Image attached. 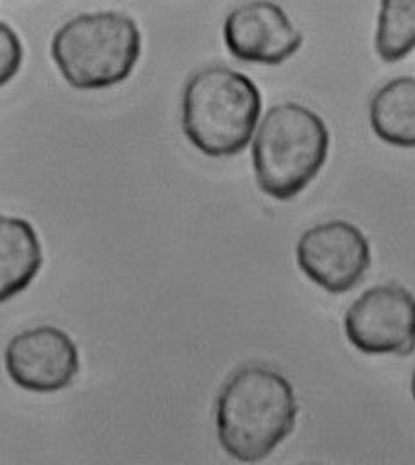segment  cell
<instances>
[{
  "label": "cell",
  "mask_w": 415,
  "mask_h": 465,
  "mask_svg": "<svg viewBox=\"0 0 415 465\" xmlns=\"http://www.w3.org/2000/svg\"><path fill=\"white\" fill-rule=\"evenodd\" d=\"M296 419L294 387L283 374L263 365L238 369L217 398L219 442L243 464L267 459L294 431Z\"/></svg>",
  "instance_id": "6da1fadb"
},
{
  "label": "cell",
  "mask_w": 415,
  "mask_h": 465,
  "mask_svg": "<svg viewBox=\"0 0 415 465\" xmlns=\"http://www.w3.org/2000/svg\"><path fill=\"white\" fill-rule=\"evenodd\" d=\"M0 49H2V84H5L20 68L24 59V49L16 33L7 25H0Z\"/></svg>",
  "instance_id": "7c38bea8"
},
{
  "label": "cell",
  "mask_w": 415,
  "mask_h": 465,
  "mask_svg": "<svg viewBox=\"0 0 415 465\" xmlns=\"http://www.w3.org/2000/svg\"><path fill=\"white\" fill-rule=\"evenodd\" d=\"M224 42L240 61L280 64L301 49L302 35L278 4L252 0L228 15Z\"/></svg>",
  "instance_id": "ba28073f"
},
{
  "label": "cell",
  "mask_w": 415,
  "mask_h": 465,
  "mask_svg": "<svg viewBox=\"0 0 415 465\" xmlns=\"http://www.w3.org/2000/svg\"><path fill=\"white\" fill-rule=\"evenodd\" d=\"M348 341L365 354L409 356L415 351V295L401 285L363 292L344 317Z\"/></svg>",
  "instance_id": "5b68a950"
},
{
  "label": "cell",
  "mask_w": 415,
  "mask_h": 465,
  "mask_svg": "<svg viewBox=\"0 0 415 465\" xmlns=\"http://www.w3.org/2000/svg\"><path fill=\"white\" fill-rule=\"evenodd\" d=\"M4 361L20 389L40 394L70 387L81 369L75 344L54 326H38L11 339Z\"/></svg>",
  "instance_id": "52a82bcc"
},
{
  "label": "cell",
  "mask_w": 415,
  "mask_h": 465,
  "mask_svg": "<svg viewBox=\"0 0 415 465\" xmlns=\"http://www.w3.org/2000/svg\"><path fill=\"white\" fill-rule=\"evenodd\" d=\"M412 396H414V401H415V371H414V376H412Z\"/></svg>",
  "instance_id": "4fadbf2b"
},
{
  "label": "cell",
  "mask_w": 415,
  "mask_h": 465,
  "mask_svg": "<svg viewBox=\"0 0 415 465\" xmlns=\"http://www.w3.org/2000/svg\"><path fill=\"white\" fill-rule=\"evenodd\" d=\"M330 151L324 120L311 110L285 103L271 108L252 142V167L260 190L291 201L321 173Z\"/></svg>",
  "instance_id": "3957f363"
},
{
  "label": "cell",
  "mask_w": 415,
  "mask_h": 465,
  "mask_svg": "<svg viewBox=\"0 0 415 465\" xmlns=\"http://www.w3.org/2000/svg\"><path fill=\"white\" fill-rule=\"evenodd\" d=\"M183 131L210 158L240 154L251 142L262 114L258 86L228 66L193 74L183 92Z\"/></svg>",
  "instance_id": "7a4b0ae2"
},
{
  "label": "cell",
  "mask_w": 415,
  "mask_h": 465,
  "mask_svg": "<svg viewBox=\"0 0 415 465\" xmlns=\"http://www.w3.org/2000/svg\"><path fill=\"white\" fill-rule=\"evenodd\" d=\"M378 56L394 63L415 49V0H381L374 38Z\"/></svg>",
  "instance_id": "8fae6325"
},
{
  "label": "cell",
  "mask_w": 415,
  "mask_h": 465,
  "mask_svg": "<svg viewBox=\"0 0 415 465\" xmlns=\"http://www.w3.org/2000/svg\"><path fill=\"white\" fill-rule=\"evenodd\" d=\"M374 134L394 147H415V79L398 77L381 86L369 108Z\"/></svg>",
  "instance_id": "30bf717a"
},
{
  "label": "cell",
  "mask_w": 415,
  "mask_h": 465,
  "mask_svg": "<svg viewBox=\"0 0 415 465\" xmlns=\"http://www.w3.org/2000/svg\"><path fill=\"white\" fill-rule=\"evenodd\" d=\"M42 245L35 228L16 217L0 221V299L25 291L42 267Z\"/></svg>",
  "instance_id": "9c48e42d"
},
{
  "label": "cell",
  "mask_w": 415,
  "mask_h": 465,
  "mask_svg": "<svg viewBox=\"0 0 415 465\" xmlns=\"http://www.w3.org/2000/svg\"><path fill=\"white\" fill-rule=\"evenodd\" d=\"M296 256L304 276L330 293L353 291L371 267L369 240L346 221H331L302 232Z\"/></svg>",
  "instance_id": "8992f818"
},
{
  "label": "cell",
  "mask_w": 415,
  "mask_h": 465,
  "mask_svg": "<svg viewBox=\"0 0 415 465\" xmlns=\"http://www.w3.org/2000/svg\"><path fill=\"white\" fill-rule=\"evenodd\" d=\"M51 51L70 86L104 90L131 75L142 36L136 22L124 13H84L58 29Z\"/></svg>",
  "instance_id": "277c9868"
}]
</instances>
